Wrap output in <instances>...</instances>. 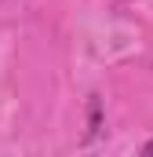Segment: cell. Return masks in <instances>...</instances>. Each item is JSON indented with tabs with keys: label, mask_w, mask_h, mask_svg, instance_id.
<instances>
[{
	"label": "cell",
	"mask_w": 153,
	"mask_h": 157,
	"mask_svg": "<svg viewBox=\"0 0 153 157\" xmlns=\"http://www.w3.org/2000/svg\"><path fill=\"white\" fill-rule=\"evenodd\" d=\"M142 154H146V157H153V139L146 143V146H142Z\"/></svg>",
	"instance_id": "obj_2"
},
{
	"label": "cell",
	"mask_w": 153,
	"mask_h": 157,
	"mask_svg": "<svg viewBox=\"0 0 153 157\" xmlns=\"http://www.w3.org/2000/svg\"><path fill=\"white\" fill-rule=\"evenodd\" d=\"M99 132V99H91V135Z\"/></svg>",
	"instance_id": "obj_1"
}]
</instances>
